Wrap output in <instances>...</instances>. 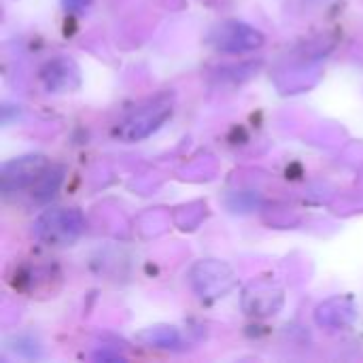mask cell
Wrapping results in <instances>:
<instances>
[{
    "label": "cell",
    "instance_id": "obj_1",
    "mask_svg": "<svg viewBox=\"0 0 363 363\" xmlns=\"http://www.w3.org/2000/svg\"><path fill=\"white\" fill-rule=\"evenodd\" d=\"M34 236L49 247H70L85 232V217L79 208H49L34 221Z\"/></svg>",
    "mask_w": 363,
    "mask_h": 363
},
{
    "label": "cell",
    "instance_id": "obj_2",
    "mask_svg": "<svg viewBox=\"0 0 363 363\" xmlns=\"http://www.w3.org/2000/svg\"><path fill=\"white\" fill-rule=\"evenodd\" d=\"M172 115V100L168 98H157L149 102L147 106L134 108L119 125H117V136L125 140H138L155 132L168 117Z\"/></svg>",
    "mask_w": 363,
    "mask_h": 363
},
{
    "label": "cell",
    "instance_id": "obj_3",
    "mask_svg": "<svg viewBox=\"0 0 363 363\" xmlns=\"http://www.w3.org/2000/svg\"><path fill=\"white\" fill-rule=\"evenodd\" d=\"M211 45L223 53H245L264 45V34L242 21H223L211 30Z\"/></svg>",
    "mask_w": 363,
    "mask_h": 363
},
{
    "label": "cell",
    "instance_id": "obj_4",
    "mask_svg": "<svg viewBox=\"0 0 363 363\" xmlns=\"http://www.w3.org/2000/svg\"><path fill=\"white\" fill-rule=\"evenodd\" d=\"M189 279H191V287L196 289V294L202 300L221 298L236 283V277L230 270V266L219 264V262H200V264H196Z\"/></svg>",
    "mask_w": 363,
    "mask_h": 363
},
{
    "label": "cell",
    "instance_id": "obj_5",
    "mask_svg": "<svg viewBox=\"0 0 363 363\" xmlns=\"http://www.w3.org/2000/svg\"><path fill=\"white\" fill-rule=\"evenodd\" d=\"M47 168H49V164L43 155H23V157H15V160L6 162L2 166V177H0L2 191L11 194L15 189L32 187Z\"/></svg>",
    "mask_w": 363,
    "mask_h": 363
},
{
    "label": "cell",
    "instance_id": "obj_6",
    "mask_svg": "<svg viewBox=\"0 0 363 363\" xmlns=\"http://www.w3.org/2000/svg\"><path fill=\"white\" fill-rule=\"evenodd\" d=\"M40 81H43L47 91L60 94V91L77 89L79 83H81V77H79V68H77V64L72 60L60 57V60L49 62L40 70Z\"/></svg>",
    "mask_w": 363,
    "mask_h": 363
},
{
    "label": "cell",
    "instance_id": "obj_7",
    "mask_svg": "<svg viewBox=\"0 0 363 363\" xmlns=\"http://www.w3.org/2000/svg\"><path fill=\"white\" fill-rule=\"evenodd\" d=\"M251 289L255 291V296H251V291H247L245 298H253L255 304L249 306V315H274L281 304H283V294L281 291H272V287H262V285H251Z\"/></svg>",
    "mask_w": 363,
    "mask_h": 363
},
{
    "label": "cell",
    "instance_id": "obj_8",
    "mask_svg": "<svg viewBox=\"0 0 363 363\" xmlns=\"http://www.w3.org/2000/svg\"><path fill=\"white\" fill-rule=\"evenodd\" d=\"M62 174H64V170L62 168H47L43 174H40V179L32 185L34 187V198L38 200V202H47V200H51L53 196H55V191H57V187H60V183H62Z\"/></svg>",
    "mask_w": 363,
    "mask_h": 363
},
{
    "label": "cell",
    "instance_id": "obj_9",
    "mask_svg": "<svg viewBox=\"0 0 363 363\" xmlns=\"http://www.w3.org/2000/svg\"><path fill=\"white\" fill-rule=\"evenodd\" d=\"M145 345L157 349H174L181 345V336L174 328H151L138 336Z\"/></svg>",
    "mask_w": 363,
    "mask_h": 363
},
{
    "label": "cell",
    "instance_id": "obj_10",
    "mask_svg": "<svg viewBox=\"0 0 363 363\" xmlns=\"http://www.w3.org/2000/svg\"><path fill=\"white\" fill-rule=\"evenodd\" d=\"M91 0H62L66 11H85Z\"/></svg>",
    "mask_w": 363,
    "mask_h": 363
}]
</instances>
